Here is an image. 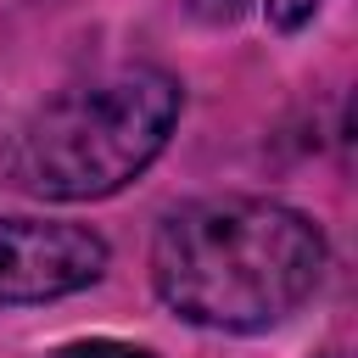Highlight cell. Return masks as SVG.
Listing matches in <instances>:
<instances>
[{
    "mask_svg": "<svg viewBox=\"0 0 358 358\" xmlns=\"http://www.w3.org/2000/svg\"><path fill=\"white\" fill-rule=\"evenodd\" d=\"M324 280V235L308 213L268 196H201L151 235L162 308L201 330H268Z\"/></svg>",
    "mask_w": 358,
    "mask_h": 358,
    "instance_id": "1",
    "label": "cell"
},
{
    "mask_svg": "<svg viewBox=\"0 0 358 358\" xmlns=\"http://www.w3.org/2000/svg\"><path fill=\"white\" fill-rule=\"evenodd\" d=\"M179 112L185 90L162 67H123L95 84H73L17 129L11 179L39 201L117 196L162 157Z\"/></svg>",
    "mask_w": 358,
    "mask_h": 358,
    "instance_id": "2",
    "label": "cell"
},
{
    "mask_svg": "<svg viewBox=\"0 0 358 358\" xmlns=\"http://www.w3.org/2000/svg\"><path fill=\"white\" fill-rule=\"evenodd\" d=\"M106 274V241L62 218H0V308L73 296Z\"/></svg>",
    "mask_w": 358,
    "mask_h": 358,
    "instance_id": "3",
    "label": "cell"
},
{
    "mask_svg": "<svg viewBox=\"0 0 358 358\" xmlns=\"http://www.w3.org/2000/svg\"><path fill=\"white\" fill-rule=\"evenodd\" d=\"M50 358H157V352H145V347H134V341H112V336H84V341L56 347Z\"/></svg>",
    "mask_w": 358,
    "mask_h": 358,
    "instance_id": "4",
    "label": "cell"
},
{
    "mask_svg": "<svg viewBox=\"0 0 358 358\" xmlns=\"http://www.w3.org/2000/svg\"><path fill=\"white\" fill-rule=\"evenodd\" d=\"M263 6H268V22H274L280 34H291V28L313 22V11H319L324 0H263Z\"/></svg>",
    "mask_w": 358,
    "mask_h": 358,
    "instance_id": "5",
    "label": "cell"
},
{
    "mask_svg": "<svg viewBox=\"0 0 358 358\" xmlns=\"http://www.w3.org/2000/svg\"><path fill=\"white\" fill-rule=\"evenodd\" d=\"M185 11L196 22H207V28H224V22H235L246 11V0H185Z\"/></svg>",
    "mask_w": 358,
    "mask_h": 358,
    "instance_id": "6",
    "label": "cell"
}]
</instances>
